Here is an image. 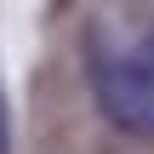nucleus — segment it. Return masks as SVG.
I'll list each match as a JSON object with an SVG mask.
<instances>
[{"mask_svg":"<svg viewBox=\"0 0 154 154\" xmlns=\"http://www.w3.org/2000/svg\"><path fill=\"white\" fill-rule=\"evenodd\" d=\"M80 46L97 114L120 137L154 143V6L149 0L97 6L86 17Z\"/></svg>","mask_w":154,"mask_h":154,"instance_id":"1","label":"nucleus"},{"mask_svg":"<svg viewBox=\"0 0 154 154\" xmlns=\"http://www.w3.org/2000/svg\"><path fill=\"white\" fill-rule=\"evenodd\" d=\"M6 137L11 131H6V97H0V154H6Z\"/></svg>","mask_w":154,"mask_h":154,"instance_id":"2","label":"nucleus"}]
</instances>
